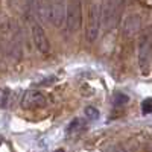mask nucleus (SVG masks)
Instances as JSON below:
<instances>
[{"label":"nucleus","mask_w":152,"mask_h":152,"mask_svg":"<svg viewBox=\"0 0 152 152\" xmlns=\"http://www.w3.org/2000/svg\"><path fill=\"white\" fill-rule=\"evenodd\" d=\"M46 104H47V97L40 90H28L21 99V107L24 110H38L46 107Z\"/></svg>","instance_id":"7ed1b4c3"},{"label":"nucleus","mask_w":152,"mask_h":152,"mask_svg":"<svg viewBox=\"0 0 152 152\" xmlns=\"http://www.w3.org/2000/svg\"><path fill=\"white\" fill-rule=\"evenodd\" d=\"M37 12H38V17L44 21H49V15H50V3L49 0H41L40 3L35 6Z\"/></svg>","instance_id":"1a4fd4ad"},{"label":"nucleus","mask_w":152,"mask_h":152,"mask_svg":"<svg viewBox=\"0 0 152 152\" xmlns=\"http://www.w3.org/2000/svg\"><path fill=\"white\" fill-rule=\"evenodd\" d=\"M100 23H102V6L94 3L90 6L88 12V24H87V40L88 43H94L97 40Z\"/></svg>","instance_id":"f257e3e1"},{"label":"nucleus","mask_w":152,"mask_h":152,"mask_svg":"<svg viewBox=\"0 0 152 152\" xmlns=\"http://www.w3.org/2000/svg\"><path fill=\"white\" fill-rule=\"evenodd\" d=\"M142 111H143L145 114H149V113L152 111V100H151V99H146L145 102L142 104Z\"/></svg>","instance_id":"ddd939ff"},{"label":"nucleus","mask_w":152,"mask_h":152,"mask_svg":"<svg viewBox=\"0 0 152 152\" xmlns=\"http://www.w3.org/2000/svg\"><path fill=\"white\" fill-rule=\"evenodd\" d=\"M56 152H64V151H62V149H59V151H56Z\"/></svg>","instance_id":"2eb2a0df"},{"label":"nucleus","mask_w":152,"mask_h":152,"mask_svg":"<svg viewBox=\"0 0 152 152\" xmlns=\"http://www.w3.org/2000/svg\"><path fill=\"white\" fill-rule=\"evenodd\" d=\"M85 114H87V117L94 119V120L99 117V113H97V110H96V108H93V107H87V108H85Z\"/></svg>","instance_id":"f8f14e48"},{"label":"nucleus","mask_w":152,"mask_h":152,"mask_svg":"<svg viewBox=\"0 0 152 152\" xmlns=\"http://www.w3.org/2000/svg\"><path fill=\"white\" fill-rule=\"evenodd\" d=\"M28 6L32 8V9H35V6H37V0H28Z\"/></svg>","instance_id":"4468645a"},{"label":"nucleus","mask_w":152,"mask_h":152,"mask_svg":"<svg viewBox=\"0 0 152 152\" xmlns=\"http://www.w3.org/2000/svg\"><path fill=\"white\" fill-rule=\"evenodd\" d=\"M142 24H143V21H142L140 15H137V14L129 15L123 23V35L126 38H132L134 35H137L138 32H140Z\"/></svg>","instance_id":"6e6552de"},{"label":"nucleus","mask_w":152,"mask_h":152,"mask_svg":"<svg viewBox=\"0 0 152 152\" xmlns=\"http://www.w3.org/2000/svg\"><path fill=\"white\" fill-rule=\"evenodd\" d=\"M32 38H34V43H35L37 49L40 50L41 53H49V52H50L49 38H47L44 29H43L38 23H35L34 26H32Z\"/></svg>","instance_id":"423d86ee"},{"label":"nucleus","mask_w":152,"mask_h":152,"mask_svg":"<svg viewBox=\"0 0 152 152\" xmlns=\"http://www.w3.org/2000/svg\"><path fill=\"white\" fill-rule=\"evenodd\" d=\"M119 14H120V2L119 0H108L107 6L102 9V18L108 31L117 26Z\"/></svg>","instance_id":"20e7f679"},{"label":"nucleus","mask_w":152,"mask_h":152,"mask_svg":"<svg viewBox=\"0 0 152 152\" xmlns=\"http://www.w3.org/2000/svg\"><path fill=\"white\" fill-rule=\"evenodd\" d=\"M66 18V5L62 0H58L55 3H50V15L49 21L56 28H61Z\"/></svg>","instance_id":"0eeeda50"},{"label":"nucleus","mask_w":152,"mask_h":152,"mask_svg":"<svg viewBox=\"0 0 152 152\" xmlns=\"http://www.w3.org/2000/svg\"><path fill=\"white\" fill-rule=\"evenodd\" d=\"M66 24L69 32H76L82 23V3L81 0H72L66 8Z\"/></svg>","instance_id":"f03ea898"},{"label":"nucleus","mask_w":152,"mask_h":152,"mask_svg":"<svg viewBox=\"0 0 152 152\" xmlns=\"http://www.w3.org/2000/svg\"><path fill=\"white\" fill-rule=\"evenodd\" d=\"M82 123H84L82 120H79V119H75V120L70 123V126H69L67 134H73V132H78V131H81V128L84 126Z\"/></svg>","instance_id":"9d476101"},{"label":"nucleus","mask_w":152,"mask_h":152,"mask_svg":"<svg viewBox=\"0 0 152 152\" xmlns=\"http://www.w3.org/2000/svg\"><path fill=\"white\" fill-rule=\"evenodd\" d=\"M138 64L145 75H149L151 70V40L149 35L142 38L140 47H138Z\"/></svg>","instance_id":"39448f33"},{"label":"nucleus","mask_w":152,"mask_h":152,"mask_svg":"<svg viewBox=\"0 0 152 152\" xmlns=\"http://www.w3.org/2000/svg\"><path fill=\"white\" fill-rule=\"evenodd\" d=\"M9 97V90L8 88H0V107H5Z\"/></svg>","instance_id":"9b49d317"}]
</instances>
